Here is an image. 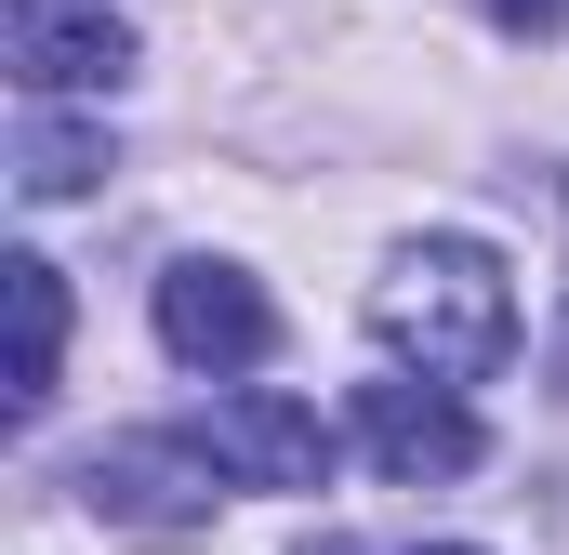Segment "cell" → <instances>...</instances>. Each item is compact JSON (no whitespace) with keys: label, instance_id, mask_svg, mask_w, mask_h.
<instances>
[{"label":"cell","instance_id":"5","mask_svg":"<svg viewBox=\"0 0 569 555\" xmlns=\"http://www.w3.org/2000/svg\"><path fill=\"white\" fill-rule=\"evenodd\" d=\"M358 450L398 476V490H425V476H477V411H463V384H358Z\"/></svg>","mask_w":569,"mask_h":555},{"label":"cell","instance_id":"10","mask_svg":"<svg viewBox=\"0 0 569 555\" xmlns=\"http://www.w3.org/2000/svg\"><path fill=\"white\" fill-rule=\"evenodd\" d=\"M305 555H371V543H345V529H318V543H305Z\"/></svg>","mask_w":569,"mask_h":555},{"label":"cell","instance_id":"8","mask_svg":"<svg viewBox=\"0 0 569 555\" xmlns=\"http://www.w3.org/2000/svg\"><path fill=\"white\" fill-rule=\"evenodd\" d=\"M93 172H107V133H93V120H53V107H40V120L13 133V185H27V199H93Z\"/></svg>","mask_w":569,"mask_h":555},{"label":"cell","instance_id":"4","mask_svg":"<svg viewBox=\"0 0 569 555\" xmlns=\"http://www.w3.org/2000/svg\"><path fill=\"white\" fill-rule=\"evenodd\" d=\"M0 53L27 93H120L133 80V27L107 0H13L0 13Z\"/></svg>","mask_w":569,"mask_h":555},{"label":"cell","instance_id":"3","mask_svg":"<svg viewBox=\"0 0 569 555\" xmlns=\"http://www.w3.org/2000/svg\"><path fill=\"white\" fill-rule=\"evenodd\" d=\"M159 344H172L186 371H266V357H279V304H266L239 265L186 252V265L159 278Z\"/></svg>","mask_w":569,"mask_h":555},{"label":"cell","instance_id":"2","mask_svg":"<svg viewBox=\"0 0 569 555\" xmlns=\"http://www.w3.org/2000/svg\"><path fill=\"white\" fill-rule=\"evenodd\" d=\"M212 436H107L93 463H80V503L107 516V529H133V543H199L212 529Z\"/></svg>","mask_w":569,"mask_h":555},{"label":"cell","instance_id":"7","mask_svg":"<svg viewBox=\"0 0 569 555\" xmlns=\"http://www.w3.org/2000/svg\"><path fill=\"white\" fill-rule=\"evenodd\" d=\"M0 278H13V411L40 423L53 411V371H67V278L40 265V252H13Z\"/></svg>","mask_w":569,"mask_h":555},{"label":"cell","instance_id":"6","mask_svg":"<svg viewBox=\"0 0 569 555\" xmlns=\"http://www.w3.org/2000/svg\"><path fill=\"white\" fill-rule=\"evenodd\" d=\"M199 436H212V463H226L239 490H318V476H331V423L305 411V397H279V384H239Z\"/></svg>","mask_w":569,"mask_h":555},{"label":"cell","instance_id":"9","mask_svg":"<svg viewBox=\"0 0 569 555\" xmlns=\"http://www.w3.org/2000/svg\"><path fill=\"white\" fill-rule=\"evenodd\" d=\"M490 13H503V27H530V40H543V27H569V0H490Z\"/></svg>","mask_w":569,"mask_h":555},{"label":"cell","instance_id":"1","mask_svg":"<svg viewBox=\"0 0 569 555\" xmlns=\"http://www.w3.org/2000/svg\"><path fill=\"white\" fill-rule=\"evenodd\" d=\"M371 331L425 384H490L517 357V278H503L490 239H411L398 265L371 278Z\"/></svg>","mask_w":569,"mask_h":555},{"label":"cell","instance_id":"11","mask_svg":"<svg viewBox=\"0 0 569 555\" xmlns=\"http://www.w3.org/2000/svg\"><path fill=\"white\" fill-rule=\"evenodd\" d=\"M425 555H477V543H425Z\"/></svg>","mask_w":569,"mask_h":555}]
</instances>
